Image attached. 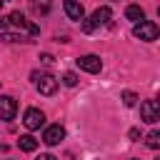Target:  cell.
Instances as JSON below:
<instances>
[{"label": "cell", "instance_id": "6da1fadb", "mask_svg": "<svg viewBox=\"0 0 160 160\" xmlns=\"http://www.w3.org/2000/svg\"><path fill=\"white\" fill-rule=\"evenodd\" d=\"M110 18H112V10H110L108 5H102V8H98L90 18H85V20L80 22V28H82V32H95L100 25L110 22Z\"/></svg>", "mask_w": 160, "mask_h": 160}, {"label": "cell", "instance_id": "7a4b0ae2", "mask_svg": "<svg viewBox=\"0 0 160 160\" xmlns=\"http://www.w3.org/2000/svg\"><path fill=\"white\" fill-rule=\"evenodd\" d=\"M132 35H135L138 40H145V42H150V40H155V38L160 35V30H158V25H155V22H150V20H142V22H138V25L132 28Z\"/></svg>", "mask_w": 160, "mask_h": 160}, {"label": "cell", "instance_id": "3957f363", "mask_svg": "<svg viewBox=\"0 0 160 160\" xmlns=\"http://www.w3.org/2000/svg\"><path fill=\"white\" fill-rule=\"evenodd\" d=\"M140 118L142 122H158L160 120V102L158 100H142L140 102Z\"/></svg>", "mask_w": 160, "mask_h": 160}, {"label": "cell", "instance_id": "277c9868", "mask_svg": "<svg viewBox=\"0 0 160 160\" xmlns=\"http://www.w3.org/2000/svg\"><path fill=\"white\" fill-rule=\"evenodd\" d=\"M35 88L40 95H55L58 92V80L50 75V72H42V75H35Z\"/></svg>", "mask_w": 160, "mask_h": 160}, {"label": "cell", "instance_id": "5b68a950", "mask_svg": "<svg viewBox=\"0 0 160 160\" xmlns=\"http://www.w3.org/2000/svg\"><path fill=\"white\" fill-rule=\"evenodd\" d=\"M22 122H25L28 130H40V128L45 125V115H42V110H38V108H28L25 115H22Z\"/></svg>", "mask_w": 160, "mask_h": 160}, {"label": "cell", "instance_id": "8992f818", "mask_svg": "<svg viewBox=\"0 0 160 160\" xmlns=\"http://www.w3.org/2000/svg\"><path fill=\"white\" fill-rule=\"evenodd\" d=\"M78 68L80 70H85V72H100L102 70V60L98 58V55H80L78 58Z\"/></svg>", "mask_w": 160, "mask_h": 160}, {"label": "cell", "instance_id": "52a82bcc", "mask_svg": "<svg viewBox=\"0 0 160 160\" xmlns=\"http://www.w3.org/2000/svg\"><path fill=\"white\" fill-rule=\"evenodd\" d=\"M18 112V102L10 95H0V120H12Z\"/></svg>", "mask_w": 160, "mask_h": 160}, {"label": "cell", "instance_id": "ba28073f", "mask_svg": "<svg viewBox=\"0 0 160 160\" xmlns=\"http://www.w3.org/2000/svg\"><path fill=\"white\" fill-rule=\"evenodd\" d=\"M62 8L70 20H82V15H85V8L80 0H62Z\"/></svg>", "mask_w": 160, "mask_h": 160}, {"label": "cell", "instance_id": "9c48e42d", "mask_svg": "<svg viewBox=\"0 0 160 160\" xmlns=\"http://www.w3.org/2000/svg\"><path fill=\"white\" fill-rule=\"evenodd\" d=\"M62 138H65V128H62V125H50V128H45L42 140H45L48 145H58Z\"/></svg>", "mask_w": 160, "mask_h": 160}, {"label": "cell", "instance_id": "30bf717a", "mask_svg": "<svg viewBox=\"0 0 160 160\" xmlns=\"http://www.w3.org/2000/svg\"><path fill=\"white\" fill-rule=\"evenodd\" d=\"M125 18H128V20H132V22L138 25V22H142V20H145V12H142V8H140V5H128V8H125Z\"/></svg>", "mask_w": 160, "mask_h": 160}, {"label": "cell", "instance_id": "8fae6325", "mask_svg": "<svg viewBox=\"0 0 160 160\" xmlns=\"http://www.w3.org/2000/svg\"><path fill=\"white\" fill-rule=\"evenodd\" d=\"M18 145H20V150H22V152H35V148H38V140H35L32 135H20Z\"/></svg>", "mask_w": 160, "mask_h": 160}, {"label": "cell", "instance_id": "7c38bea8", "mask_svg": "<svg viewBox=\"0 0 160 160\" xmlns=\"http://www.w3.org/2000/svg\"><path fill=\"white\" fill-rule=\"evenodd\" d=\"M30 8L35 15H48L50 12V0H30Z\"/></svg>", "mask_w": 160, "mask_h": 160}, {"label": "cell", "instance_id": "4fadbf2b", "mask_svg": "<svg viewBox=\"0 0 160 160\" xmlns=\"http://www.w3.org/2000/svg\"><path fill=\"white\" fill-rule=\"evenodd\" d=\"M145 145H148L150 150H160V130H150V132L145 135Z\"/></svg>", "mask_w": 160, "mask_h": 160}, {"label": "cell", "instance_id": "5bb4252c", "mask_svg": "<svg viewBox=\"0 0 160 160\" xmlns=\"http://www.w3.org/2000/svg\"><path fill=\"white\" fill-rule=\"evenodd\" d=\"M122 102H125L128 108H132V105H138V95H135L132 90H125V92H122Z\"/></svg>", "mask_w": 160, "mask_h": 160}, {"label": "cell", "instance_id": "9a60e30c", "mask_svg": "<svg viewBox=\"0 0 160 160\" xmlns=\"http://www.w3.org/2000/svg\"><path fill=\"white\" fill-rule=\"evenodd\" d=\"M62 82H65L68 88H75V85H78V75H75V72H65V75H62Z\"/></svg>", "mask_w": 160, "mask_h": 160}, {"label": "cell", "instance_id": "2e32d148", "mask_svg": "<svg viewBox=\"0 0 160 160\" xmlns=\"http://www.w3.org/2000/svg\"><path fill=\"white\" fill-rule=\"evenodd\" d=\"M40 60H42L45 65H52V62H55V58H52V55H48V52H42V55H40Z\"/></svg>", "mask_w": 160, "mask_h": 160}, {"label": "cell", "instance_id": "e0dca14e", "mask_svg": "<svg viewBox=\"0 0 160 160\" xmlns=\"http://www.w3.org/2000/svg\"><path fill=\"white\" fill-rule=\"evenodd\" d=\"M38 160H58V158H55V155H50V152H45V155H40Z\"/></svg>", "mask_w": 160, "mask_h": 160}, {"label": "cell", "instance_id": "ac0fdd59", "mask_svg": "<svg viewBox=\"0 0 160 160\" xmlns=\"http://www.w3.org/2000/svg\"><path fill=\"white\" fill-rule=\"evenodd\" d=\"M128 135H130V140H135V138H138V135H140V132H138V128H132V130H130V132H128Z\"/></svg>", "mask_w": 160, "mask_h": 160}, {"label": "cell", "instance_id": "d6986e66", "mask_svg": "<svg viewBox=\"0 0 160 160\" xmlns=\"http://www.w3.org/2000/svg\"><path fill=\"white\" fill-rule=\"evenodd\" d=\"M2 2H5V0H0V10H2Z\"/></svg>", "mask_w": 160, "mask_h": 160}, {"label": "cell", "instance_id": "ffe728a7", "mask_svg": "<svg viewBox=\"0 0 160 160\" xmlns=\"http://www.w3.org/2000/svg\"><path fill=\"white\" fill-rule=\"evenodd\" d=\"M155 160H160V155H158V158H155Z\"/></svg>", "mask_w": 160, "mask_h": 160}, {"label": "cell", "instance_id": "44dd1931", "mask_svg": "<svg viewBox=\"0 0 160 160\" xmlns=\"http://www.w3.org/2000/svg\"><path fill=\"white\" fill-rule=\"evenodd\" d=\"M158 15H160V8H158Z\"/></svg>", "mask_w": 160, "mask_h": 160}]
</instances>
